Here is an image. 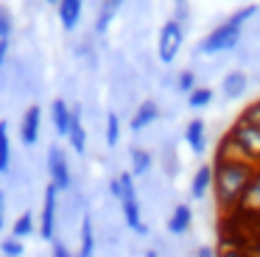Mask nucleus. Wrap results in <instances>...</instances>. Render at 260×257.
<instances>
[{"instance_id": "obj_2", "label": "nucleus", "mask_w": 260, "mask_h": 257, "mask_svg": "<svg viewBox=\"0 0 260 257\" xmlns=\"http://www.w3.org/2000/svg\"><path fill=\"white\" fill-rule=\"evenodd\" d=\"M254 14H257V6H254V3L243 6L241 11H235L232 17H226L221 25H215L213 31H210L207 37L199 42V50H202L204 56H215V53H226V50L238 48L243 25H246Z\"/></svg>"}, {"instance_id": "obj_4", "label": "nucleus", "mask_w": 260, "mask_h": 257, "mask_svg": "<svg viewBox=\"0 0 260 257\" xmlns=\"http://www.w3.org/2000/svg\"><path fill=\"white\" fill-rule=\"evenodd\" d=\"M118 182H120V196H118V201H120V210H123L126 227H129L132 232H137V235H146L148 227H146V221H143V207H140V199H137L135 176H132L129 171H123V173L118 176Z\"/></svg>"}, {"instance_id": "obj_13", "label": "nucleus", "mask_w": 260, "mask_h": 257, "mask_svg": "<svg viewBox=\"0 0 260 257\" xmlns=\"http://www.w3.org/2000/svg\"><path fill=\"white\" fill-rule=\"evenodd\" d=\"M70 117H73V106H70L64 98H56V101H53V104H51V120H53L56 134H59V137H64V140H68Z\"/></svg>"}, {"instance_id": "obj_3", "label": "nucleus", "mask_w": 260, "mask_h": 257, "mask_svg": "<svg viewBox=\"0 0 260 257\" xmlns=\"http://www.w3.org/2000/svg\"><path fill=\"white\" fill-rule=\"evenodd\" d=\"M218 148H224L226 154L238 156V159L249 162V165L260 168V128L235 117V123L226 128Z\"/></svg>"}, {"instance_id": "obj_27", "label": "nucleus", "mask_w": 260, "mask_h": 257, "mask_svg": "<svg viewBox=\"0 0 260 257\" xmlns=\"http://www.w3.org/2000/svg\"><path fill=\"white\" fill-rule=\"evenodd\" d=\"M238 120H246V123H252V126L260 128V98L243 106V112L238 115Z\"/></svg>"}, {"instance_id": "obj_9", "label": "nucleus", "mask_w": 260, "mask_h": 257, "mask_svg": "<svg viewBox=\"0 0 260 257\" xmlns=\"http://www.w3.org/2000/svg\"><path fill=\"white\" fill-rule=\"evenodd\" d=\"M210 193H213V165L204 162V165H199L190 176V199L204 201Z\"/></svg>"}, {"instance_id": "obj_7", "label": "nucleus", "mask_w": 260, "mask_h": 257, "mask_svg": "<svg viewBox=\"0 0 260 257\" xmlns=\"http://www.w3.org/2000/svg\"><path fill=\"white\" fill-rule=\"evenodd\" d=\"M45 168H48V176H51V184L62 193V190L73 187V173H70V162L68 154H64L59 145H51L45 156Z\"/></svg>"}, {"instance_id": "obj_23", "label": "nucleus", "mask_w": 260, "mask_h": 257, "mask_svg": "<svg viewBox=\"0 0 260 257\" xmlns=\"http://www.w3.org/2000/svg\"><path fill=\"white\" fill-rule=\"evenodd\" d=\"M28 235H34V212H23V215H17V221H14V227H12V238L25 240Z\"/></svg>"}, {"instance_id": "obj_11", "label": "nucleus", "mask_w": 260, "mask_h": 257, "mask_svg": "<svg viewBox=\"0 0 260 257\" xmlns=\"http://www.w3.org/2000/svg\"><path fill=\"white\" fill-rule=\"evenodd\" d=\"M68 143L76 154L87 151V128L81 120V106H73V117H70V128H68Z\"/></svg>"}, {"instance_id": "obj_15", "label": "nucleus", "mask_w": 260, "mask_h": 257, "mask_svg": "<svg viewBox=\"0 0 260 257\" xmlns=\"http://www.w3.org/2000/svg\"><path fill=\"white\" fill-rule=\"evenodd\" d=\"M157 117H159V106L154 104V101H143V104L135 109V115H132L129 128L132 132H143V128H148Z\"/></svg>"}, {"instance_id": "obj_32", "label": "nucleus", "mask_w": 260, "mask_h": 257, "mask_svg": "<svg viewBox=\"0 0 260 257\" xmlns=\"http://www.w3.org/2000/svg\"><path fill=\"white\" fill-rule=\"evenodd\" d=\"M196 257H215V249H213V246H199Z\"/></svg>"}, {"instance_id": "obj_26", "label": "nucleus", "mask_w": 260, "mask_h": 257, "mask_svg": "<svg viewBox=\"0 0 260 257\" xmlns=\"http://www.w3.org/2000/svg\"><path fill=\"white\" fill-rule=\"evenodd\" d=\"M118 143H120V117L115 112H109L107 115V145L115 148Z\"/></svg>"}, {"instance_id": "obj_10", "label": "nucleus", "mask_w": 260, "mask_h": 257, "mask_svg": "<svg viewBox=\"0 0 260 257\" xmlns=\"http://www.w3.org/2000/svg\"><path fill=\"white\" fill-rule=\"evenodd\" d=\"M59 11V22L64 31H76L81 22V11H84V0H59L56 3Z\"/></svg>"}, {"instance_id": "obj_25", "label": "nucleus", "mask_w": 260, "mask_h": 257, "mask_svg": "<svg viewBox=\"0 0 260 257\" xmlns=\"http://www.w3.org/2000/svg\"><path fill=\"white\" fill-rule=\"evenodd\" d=\"M0 254L3 257H23L25 254V243L17 238H3L0 240Z\"/></svg>"}, {"instance_id": "obj_34", "label": "nucleus", "mask_w": 260, "mask_h": 257, "mask_svg": "<svg viewBox=\"0 0 260 257\" xmlns=\"http://www.w3.org/2000/svg\"><path fill=\"white\" fill-rule=\"evenodd\" d=\"M48 3H59V0H48Z\"/></svg>"}, {"instance_id": "obj_31", "label": "nucleus", "mask_w": 260, "mask_h": 257, "mask_svg": "<svg viewBox=\"0 0 260 257\" xmlns=\"http://www.w3.org/2000/svg\"><path fill=\"white\" fill-rule=\"evenodd\" d=\"M6 227V193L0 190V229Z\"/></svg>"}, {"instance_id": "obj_8", "label": "nucleus", "mask_w": 260, "mask_h": 257, "mask_svg": "<svg viewBox=\"0 0 260 257\" xmlns=\"http://www.w3.org/2000/svg\"><path fill=\"white\" fill-rule=\"evenodd\" d=\"M40 132H42V109H40V104H31L20 115V143L28 145V148L37 145L40 143Z\"/></svg>"}, {"instance_id": "obj_5", "label": "nucleus", "mask_w": 260, "mask_h": 257, "mask_svg": "<svg viewBox=\"0 0 260 257\" xmlns=\"http://www.w3.org/2000/svg\"><path fill=\"white\" fill-rule=\"evenodd\" d=\"M182 45H185V28H182V22L176 20H168L162 22V28H159V37H157V56L162 65H174L176 56H179Z\"/></svg>"}, {"instance_id": "obj_33", "label": "nucleus", "mask_w": 260, "mask_h": 257, "mask_svg": "<svg viewBox=\"0 0 260 257\" xmlns=\"http://www.w3.org/2000/svg\"><path fill=\"white\" fill-rule=\"evenodd\" d=\"M146 257H159V254H157V249H148V251H146Z\"/></svg>"}, {"instance_id": "obj_6", "label": "nucleus", "mask_w": 260, "mask_h": 257, "mask_svg": "<svg viewBox=\"0 0 260 257\" xmlns=\"http://www.w3.org/2000/svg\"><path fill=\"white\" fill-rule=\"evenodd\" d=\"M56 215H59V190L51 182L42 193V210H40V238L53 243L56 240Z\"/></svg>"}, {"instance_id": "obj_30", "label": "nucleus", "mask_w": 260, "mask_h": 257, "mask_svg": "<svg viewBox=\"0 0 260 257\" xmlns=\"http://www.w3.org/2000/svg\"><path fill=\"white\" fill-rule=\"evenodd\" d=\"M51 257H76V254H73V251H70L68 246L62 243V240L56 238V240H53V254H51Z\"/></svg>"}, {"instance_id": "obj_14", "label": "nucleus", "mask_w": 260, "mask_h": 257, "mask_svg": "<svg viewBox=\"0 0 260 257\" xmlns=\"http://www.w3.org/2000/svg\"><path fill=\"white\" fill-rule=\"evenodd\" d=\"M168 232L171 235H185V232H190V227H193V210H190V204H176L174 207V212L168 215Z\"/></svg>"}, {"instance_id": "obj_28", "label": "nucleus", "mask_w": 260, "mask_h": 257, "mask_svg": "<svg viewBox=\"0 0 260 257\" xmlns=\"http://www.w3.org/2000/svg\"><path fill=\"white\" fill-rule=\"evenodd\" d=\"M176 87H179V92L190 95L193 89L199 87V84H196V76H193V70H182L179 78H176Z\"/></svg>"}, {"instance_id": "obj_12", "label": "nucleus", "mask_w": 260, "mask_h": 257, "mask_svg": "<svg viewBox=\"0 0 260 257\" xmlns=\"http://www.w3.org/2000/svg\"><path fill=\"white\" fill-rule=\"evenodd\" d=\"M185 143L190 145L193 154H204L207 151V126H204L202 117H193L185 126Z\"/></svg>"}, {"instance_id": "obj_24", "label": "nucleus", "mask_w": 260, "mask_h": 257, "mask_svg": "<svg viewBox=\"0 0 260 257\" xmlns=\"http://www.w3.org/2000/svg\"><path fill=\"white\" fill-rule=\"evenodd\" d=\"M207 104H213V89L210 87H196L187 95V106H190V109H204Z\"/></svg>"}, {"instance_id": "obj_20", "label": "nucleus", "mask_w": 260, "mask_h": 257, "mask_svg": "<svg viewBox=\"0 0 260 257\" xmlns=\"http://www.w3.org/2000/svg\"><path fill=\"white\" fill-rule=\"evenodd\" d=\"M12 34H14L12 14H9V9H3V6H0V67L6 65L9 48H12Z\"/></svg>"}, {"instance_id": "obj_17", "label": "nucleus", "mask_w": 260, "mask_h": 257, "mask_svg": "<svg viewBox=\"0 0 260 257\" xmlns=\"http://www.w3.org/2000/svg\"><path fill=\"white\" fill-rule=\"evenodd\" d=\"M76 257H95V227H92V218L90 215L81 218L79 251H76Z\"/></svg>"}, {"instance_id": "obj_18", "label": "nucleus", "mask_w": 260, "mask_h": 257, "mask_svg": "<svg viewBox=\"0 0 260 257\" xmlns=\"http://www.w3.org/2000/svg\"><path fill=\"white\" fill-rule=\"evenodd\" d=\"M126 0H101V9H98V17H95V31L98 34H107L112 20L118 17V11L123 9Z\"/></svg>"}, {"instance_id": "obj_29", "label": "nucleus", "mask_w": 260, "mask_h": 257, "mask_svg": "<svg viewBox=\"0 0 260 257\" xmlns=\"http://www.w3.org/2000/svg\"><path fill=\"white\" fill-rule=\"evenodd\" d=\"M215 257H252L243 246H235V243H224L221 249H215Z\"/></svg>"}, {"instance_id": "obj_1", "label": "nucleus", "mask_w": 260, "mask_h": 257, "mask_svg": "<svg viewBox=\"0 0 260 257\" xmlns=\"http://www.w3.org/2000/svg\"><path fill=\"white\" fill-rule=\"evenodd\" d=\"M254 173H257L254 165L226 154L224 148L215 151V156H213V199H215V207H218L221 215H235L238 212Z\"/></svg>"}, {"instance_id": "obj_19", "label": "nucleus", "mask_w": 260, "mask_h": 257, "mask_svg": "<svg viewBox=\"0 0 260 257\" xmlns=\"http://www.w3.org/2000/svg\"><path fill=\"white\" fill-rule=\"evenodd\" d=\"M246 87H249V81H246V73H243V70H232V73H226L224 81H221V92H224L230 101L241 98V95L246 92Z\"/></svg>"}, {"instance_id": "obj_21", "label": "nucleus", "mask_w": 260, "mask_h": 257, "mask_svg": "<svg viewBox=\"0 0 260 257\" xmlns=\"http://www.w3.org/2000/svg\"><path fill=\"white\" fill-rule=\"evenodd\" d=\"M12 171V137H9V123L0 120V173Z\"/></svg>"}, {"instance_id": "obj_22", "label": "nucleus", "mask_w": 260, "mask_h": 257, "mask_svg": "<svg viewBox=\"0 0 260 257\" xmlns=\"http://www.w3.org/2000/svg\"><path fill=\"white\" fill-rule=\"evenodd\" d=\"M151 171V154L146 148H132V176H146Z\"/></svg>"}, {"instance_id": "obj_16", "label": "nucleus", "mask_w": 260, "mask_h": 257, "mask_svg": "<svg viewBox=\"0 0 260 257\" xmlns=\"http://www.w3.org/2000/svg\"><path fill=\"white\" fill-rule=\"evenodd\" d=\"M238 212L260 218V168H257V173H254V179H252V184H249V190H246V196H243Z\"/></svg>"}]
</instances>
